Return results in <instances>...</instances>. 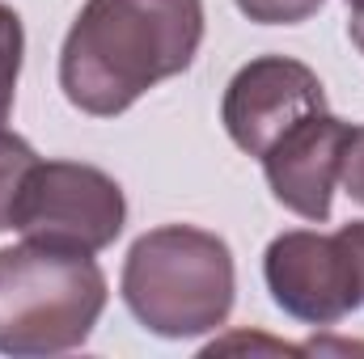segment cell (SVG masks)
I'll return each mask as SVG.
<instances>
[{"label":"cell","mask_w":364,"mask_h":359,"mask_svg":"<svg viewBox=\"0 0 364 359\" xmlns=\"http://www.w3.org/2000/svg\"><path fill=\"white\" fill-rule=\"evenodd\" d=\"M233 4L242 9V17H250L259 26H301L326 0H233Z\"/></svg>","instance_id":"obj_10"},{"label":"cell","mask_w":364,"mask_h":359,"mask_svg":"<svg viewBox=\"0 0 364 359\" xmlns=\"http://www.w3.org/2000/svg\"><path fill=\"white\" fill-rule=\"evenodd\" d=\"M348 144H352V127L331 110H318L301 118L292 131H284L259 157L275 203L309 224H326L335 207V186L343 178Z\"/></svg>","instance_id":"obj_7"},{"label":"cell","mask_w":364,"mask_h":359,"mask_svg":"<svg viewBox=\"0 0 364 359\" xmlns=\"http://www.w3.org/2000/svg\"><path fill=\"white\" fill-rule=\"evenodd\" d=\"M34 165H38V153L30 148V140L0 127V233L13 228L17 199L26 190V178L34 174Z\"/></svg>","instance_id":"obj_8"},{"label":"cell","mask_w":364,"mask_h":359,"mask_svg":"<svg viewBox=\"0 0 364 359\" xmlns=\"http://www.w3.org/2000/svg\"><path fill=\"white\" fill-rule=\"evenodd\" d=\"M123 304L157 338H199L229 321L237 267L225 237L195 224H161L136 237L123 263Z\"/></svg>","instance_id":"obj_2"},{"label":"cell","mask_w":364,"mask_h":359,"mask_svg":"<svg viewBox=\"0 0 364 359\" xmlns=\"http://www.w3.org/2000/svg\"><path fill=\"white\" fill-rule=\"evenodd\" d=\"M343 190L352 194V203L364 207V127H352V144H348V157H343Z\"/></svg>","instance_id":"obj_11"},{"label":"cell","mask_w":364,"mask_h":359,"mask_svg":"<svg viewBox=\"0 0 364 359\" xmlns=\"http://www.w3.org/2000/svg\"><path fill=\"white\" fill-rule=\"evenodd\" d=\"M348 9H364V0H348Z\"/></svg>","instance_id":"obj_14"},{"label":"cell","mask_w":364,"mask_h":359,"mask_svg":"<svg viewBox=\"0 0 364 359\" xmlns=\"http://www.w3.org/2000/svg\"><path fill=\"white\" fill-rule=\"evenodd\" d=\"M106 296L93 254L34 241L0 250V355L47 359L85 347Z\"/></svg>","instance_id":"obj_3"},{"label":"cell","mask_w":364,"mask_h":359,"mask_svg":"<svg viewBox=\"0 0 364 359\" xmlns=\"http://www.w3.org/2000/svg\"><path fill=\"white\" fill-rule=\"evenodd\" d=\"M127 224V194L106 170L85 161H38L13 211V228L51 250L102 254Z\"/></svg>","instance_id":"obj_4"},{"label":"cell","mask_w":364,"mask_h":359,"mask_svg":"<svg viewBox=\"0 0 364 359\" xmlns=\"http://www.w3.org/2000/svg\"><path fill=\"white\" fill-rule=\"evenodd\" d=\"M326 110L318 72L292 55H259L233 72L220 97V123L246 157H263L301 118Z\"/></svg>","instance_id":"obj_6"},{"label":"cell","mask_w":364,"mask_h":359,"mask_svg":"<svg viewBox=\"0 0 364 359\" xmlns=\"http://www.w3.org/2000/svg\"><path fill=\"white\" fill-rule=\"evenodd\" d=\"M263 279L275 309L305 326H339L364 304L360 270L339 233H279L263 254Z\"/></svg>","instance_id":"obj_5"},{"label":"cell","mask_w":364,"mask_h":359,"mask_svg":"<svg viewBox=\"0 0 364 359\" xmlns=\"http://www.w3.org/2000/svg\"><path fill=\"white\" fill-rule=\"evenodd\" d=\"M348 34H352L356 51L364 55V9H352V17H348Z\"/></svg>","instance_id":"obj_13"},{"label":"cell","mask_w":364,"mask_h":359,"mask_svg":"<svg viewBox=\"0 0 364 359\" xmlns=\"http://www.w3.org/2000/svg\"><path fill=\"white\" fill-rule=\"evenodd\" d=\"M339 237L348 241V250H352V258H356V270H360V292H364V220L343 224V228H339Z\"/></svg>","instance_id":"obj_12"},{"label":"cell","mask_w":364,"mask_h":359,"mask_svg":"<svg viewBox=\"0 0 364 359\" xmlns=\"http://www.w3.org/2000/svg\"><path fill=\"white\" fill-rule=\"evenodd\" d=\"M21 60H26V30L17 9L0 4V127L13 114L17 101V81H21Z\"/></svg>","instance_id":"obj_9"},{"label":"cell","mask_w":364,"mask_h":359,"mask_svg":"<svg viewBox=\"0 0 364 359\" xmlns=\"http://www.w3.org/2000/svg\"><path fill=\"white\" fill-rule=\"evenodd\" d=\"M199 43L203 0H85L60 47V89L81 114L114 118L182 77Z\"/></svg>","instance_id":"obj_1"}]
</instances>
